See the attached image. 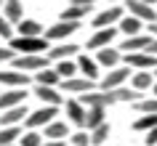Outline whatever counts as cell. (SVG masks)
Here are the masks:
<instances>
[{
  "mask_svg": "<svg viewBox=\"0 0 157 146\" xmlns=\"http://www.w3.org/2000/svg\"><path fill=\"white\" fill-rule=\"evenodd\" d=\"M48 37L45 35H37V37H24V35H16L13 40H8V45L16 53H48Z\"/></svg>",
  "mask_w": 157,
  "mask_h": 146,
  "instance_id": "6da1fadb",
  "label": "cell"
},
{
  "mask_svg": "<svg viewBox=\"0 0 157 146\" xmlns=\"http://www.w3.org/2000/svg\"><path fill=\"white\" fill-rule=\"evenodd\" d=\"M11 66L13 69H21L27 74H35V72H40V69H45V66H51V58L45 53H19L11 61Z\"/></svg>",
  "mask_w": 157,
  "mask_h": 146,
  "instance_id": "7a4b0ae2",
  "label": "cell"
},
{
  "mask_svg": "<svg viewBox=\"0 0 157 146\" xmlns=\"http://www.w3.org/2000/svg\"><path fill=\"white\" fill-rule=\"evenodd\" d=\"M56 117H59V106H48V104H43L40 109H35V112L27 114L24 128H27V130H40V128H45L48 122H53Z\"/></svg>",
  "mask_w": 157,
  "mask_h": 146,
  "instance_id": "3957f363",
  "label": "cell"
},
{
  "mask_svg": "<svg viewBox=\"0 0 157 146\" xmlns=\"http://www.w3.org/2000/svg\"><path fill=\"white\" fill-rule=\"evenodd\" d=\"M131 66H115V69H107V74H101L99 80V88L101 90H115V88H123L125 82L131 80Z\"/></svg>",
  "mask_w": 157,
  "mask_h": 146,
  "instance_id": "277c9868",
  "label": "cell"
},
{
  "mask_svg": "<svg viewBox=\"0 0 157 146\" xmlns=\"http://www.w3.org/2000/svg\"><path fill=\"white\" fill-rule=\"evenodd\" d=\"M61 93H69V96H80V93H88V90H96L99 88V80H91V77H83V74H77V77H67L61 80Z\"/></svg>",
  "mask_w": 157,
  "mask_h": 146,
  "instance_id": "5b68a950",
  "label": "cell"
},
{
  "mask_svg": "<svg viewBox=\"0 0 157 146\" xmlns=\"http://www.w3.org/2000/svg\"><path fill=\"white\" fill-rule=\"evenodd\" d=\"M77 101L83 106H112V104H117L115 101V93L112 90H101V88H96V90H88V93H80V96H75Z\"/></svg>",
  "mask_w": 157,
  "mask_h": 146,
  "instance_id": "8992f818",
  "label": "cell"
},
{
  "mask_svg": "<svg viewBox=\"0 0 157 146\" xmlns=\"http://www.w3.org/2000/svg\"><path fill=\"white\" fill-rule=\"evenodd\" d=\"M77 29H80V21H64V19H59L56 24H51L48 29H45V37H48V40H56V43H67V37H69V35L72 32H77Z\"/></svg>",
  "mask_w": 157,
  "mask_h": 146,
  "instance_id": "52a82bcc",
  "label": "cell"
},
{
  "mask_svg": "<svg viewBox=\"0 0 157 146\" xmlns=\"http://www.w3.org/2000/svg\"><path fill=\"white\" fill-rule=\"evenodd\" d=\"M117 27H101V29H96V32L88 37V43H85V48L88 51H101L107 48V45H112V40L117 37Z\"/></svg>",
  "mask_w": 157,
  "mask_h": 146,
  "instance_id": "ba28073f",
  "label": "cell"
},
{
  "mask_svg": "<svg viewBox=\"0 0 157 146\" xmlns=\"http://www.w3.org/2000/svg\"><path fill=\"white\" fill-rule=\"evenodd\" d=\"M32 82V74L21 72V69H0V85L3 88H27Z\"/></svg>",
  "mask_w": 157,
  "mask_h": 146,
  "instance_id": "9c48e42d",
  "label": "cell"
},
{
  "mask_svg": "<svg viewBox=\"0 0 157 146\" xmlns=\"http://www.w3.org/2000/svg\"><path fill=\"white\" fill-rule=\"evenodd\" d=\"M123 16H125V8H120V6H109L107 11H99V13L93 16V29H101V27H117Z\"/></svg>",
  "mask_w": 157,
  "mask_h": 146,
  "instance_id": "30bf717a",
  "label": "cell"
},
{
  "mask_svg": "<svg viewBox=\"0 0 157 146\" xmlns=\"http://www.w3.org/2000/svg\"><path fill=\"white\" fill-rule=\"evenodd\" d=\"M64 114H67V122H72L75 128H85L88 106H83L77 98H69V101H64Z\"/></svg>",
  "mask_w": 157,
  "mask_h": 146,
  "instance_id": "8fae6325",
  "label": "cell"
},
{
  "mask_svg": "<svg viewBox=\"0 0 157 146\" xmlns=\"http://www.w3.org/2000/svg\"><path fill=\"white\" fill-rule=\"evenodd\" d=\"M152 40H155V35H149V32L131 35V37H125V40L120 43V51H123V53H141V51H147L149 45H152Z\"/></svg>",
  "mask_w": 157,
  "mask_h": 146,
  "instance_id": "7c38bea8",
  "label": "cell"
},
{
  "mask_svg": "<svg viewBox=\"0 0 157 146\" xmlns=\"http://www.w3.org/2000/svg\"><path fill=\"white\" fill-rule=\"evenodd\" d=\"M123 61L125 66H131V69H155L157 66V56L155 53H147V51H141V53H123Z\"/></svg>",
  "mask_w": 157,
  "mask_h": 146,
  "instance_id": "4fadbf2b",
  "label": "cell"
},
{
  "mask_svg": "<svg viewBox=\"0 0 157 146\" xmlns=\"http://www.w3.org/2000/svg\"><path fill=\"white\" fill-rule=\"evenodd\" d=\"M125 11H128V13H133V16H139L141 21H147V24L157 21L155 6H149V3H144V0H128V3H125Z\"/></svg>",
  "mask_w": 157,
  "mask_h": 146,
  "instance_id": "5bb4252c",
  "label": "cell"
},
{
  "mask_svg": "<svg viewBox=\"0 0 157 146\" xmlns=\"http://www.w3.org/2000/svg\"><path fill=\"white\" fill-rule=\"evenodd\" d=\"M27 88H6L0 93V112L3 109H11V106H21L27 104Z\"/></svg>",
  "mask_w": 157,
  "mask_h": 146,
  "instance_id": "9a60e30c",
  "label": "cell"
},
{
  "mask_svg": "<svg viewBox=\"0 0 157 146\" xmlns=\"http://www.w3.org/2000/svg\"><path fill=\"white\" fill-rule=\"evenodd\" d=\"M32 93L48 106H64V96H61L59 88H53V85H35Z\"/></svg>",
  "mask_w": 157,
  "mask_h": 146,
  "instance_id": "2e32d148",
  "label": "cell"
},
{
  "mask_svg": "<svg viewBox=\"0 0 157 146\" xmlns=\"http://www.w3.org/2000/svg\"><path fill=\"white\" fill-rule=\"evenodd\" d=\"M27 104L21 106H11V109H3L0 112V128H8V125H21L27 120Z\"/></svg>",
  "mask_w": 157,
  "mask_h": 146,
  "instance_id": "e0dca14e",
  "label": "cell"
},
{
  "mask_svg": "<svg viewBox=\"0 0 157 146\" xmlns=\"http://www.w3.org/2000/svg\"><path fill=\"white\" fill-rule=\"evenodd\" d=\"M96 61H99V66L115 69V66H120V61H123V51H120V48H112V45H107V48L96 51Z\"/></svg>",
  "mask_w": 157,
  "mask_h": 146,
  "instance_id": "ac0fdd59",
  "label": "cell"
},
{
  "mask_svg": "<svg viewBox=\"0 0 157 146\" xmlns=\"http://www.w3.org/2000/svg\"><path fill=\"white\" fill-rule=\"evenodd\" d=\"M155 74H152V69H139V72L131 74V88L139 90V93H147V90L155 88Z\"/></svg>",
  "mask_w": 157,
  "mask_h": 146,
  "instance_id": "d6986e66",
  "label": "cell"
},
{
  "mask_svg": "<svg viewBox=\"0 0 157 146\" xmlns=\"http://www.w3.org/2000/svg\"><path fill=\"white\" fill-rule=\"evenodd\" d=\"M43 136L48 138V141H67L69 138V125L64 120H53L43 128Z\"/></svg>",
  "mask_w": 157,
  "mask_h": 146,
  "instance_id": "ffe728a7",
  "label": "cell"
},
{
  "mask_svg": "<svg viewBox=\"0 0 157 146\" xmlns=\"http://www.w3.org/2000/svg\"><path fill=\"white\" fill-rule=\"evenodd\" d=\"M77 69H80V74H83V77L101 80V74H99V61H96V58H91L88 53H80V56H77Z\"/></svg>",
  "mask_w": 157,
  "mask_h": 146,
  "instance_id": "44dd1931",
  "label": "cell"
},
{
  "mask_svg": "<svg viewBox=\"0 0 157 146\" xmlns=\"http://www.w3.org/2000/svg\"><path fill=\"white\" fill-rule=\"evenodd\" d=\"M144 24H147V21H141L139 16H133V13H125V16L120 19L117 29H120V32H125V37H131V35H141V32H144Z\"/></svg>",
  "mask_w": 157,
  "mask_h": 146,
  "instance_id": "7402d4cb",
  "label": "cell"
},
{
  "mask_svg": "<svg viewBox=\"0 0 157 146\" xmlns=\"http://www.w3.org/2000/svg\"><path fill=\"white\" fill-rule=\"evenodd\" d=\"M32 80H35V85H53V88H59L61 85V74L56 72V66H45V69L32 74Z\"/></svg>",
  "mask_w": 157,
  "mask_h": 146,
  "instance_id": "603a6c76",
  "label": "cell"
},
{
  "mask_svg": "<svg viewBox=\"0 0 157 146\" xmlns=\"http://www.w3.org/2000/svg\"><path fill=\"white\" fill-rule=\"evenodd\" d=\"M77 51H80V45H75V43H59L53 48H48L45 56H48L51 61H61V58H72Z\"/></svg>",
  "mask_w": 157,
  "mask_h": 146,
  "instance_id": "cb8c5ba5",
  "label": "cell"
},
{
  "mask_svg": "<svg viewBox=\"0 0 157 146\" xmlns=\"http://www.w3.org/2000/svg\"><path fill=\"white\" fill-rule=\"evenodd\" d=\"M3 16L16 27L19 21L24 19V6H21V0H6V6H3Z\"/></svg>",
  "mask_w": 157,
  "mask_h": 146,
  "instance_id": "d4e9b609",
  "label": "cell"
},
{
  "mask_svg": "<svg viewBox=\"0 0 157 146\" xmlns=\"http://www.w3.org/2000/svg\"><path fill=\"white\" fill-rule=\"evenodd\" d=\"M88 11H93V6H80V3H72L69 8L61 11V16H59V19H64V21H83V19L88 16Z\"/></svg>",
  "mask_w": 157,
  "mask_h": 146,
  "instance_id": "484cf974",
  "label": "cell"
},
{
  "mask_svg": "<svg viewBox=\"0 0 157 146\" xmlns=\"http://www.w3.org/2000/svg\"><path fill=\"white\" fill-rule=\"evenodd\" d=\"M45 29H43L40 21H35V19H21L16 24V35H24V37H37V35H43Z\"/></svg>",
  "mask_w": 157,
  "mask_h": 146,
  "instance_id": "4316f807",
  "label": "cell"
},
{
  "mask_svg": "<svg viewBox=\"0 0 157 146\" xmlns=\"http://www.w3.org/2000/svg\"><path fill=\"white\" fill-rule=\"evenodd\" d=\"M101 122H107V106H91L88 109V117H85V130L99 128Z\"/></svg>",
  "mask_w": 157,
  "mask_h": 146,
  "instance_id": "83f0119b",
  "label": "cell"
},
{
  "mask_svg": "<svg viewBox=\"0 0 157 146\" xmlns=\"http://www.w3.org/2000/svg\"><path fill=\"white\" fill-rule=\"evenodd\" d=\"M21 125H8V128H0V146H13L19 144V138H21Z\"/></svg>",
  "mask_w": 157,
  "mask_h": 146,
  "instance_id": "f1b7e54d",
  "label": "cell"
},
{
  "mask_svg": "<svg viewBox=\"0 0 157 146\" xmlns=\"http://www.w3.org/2000/svg\"><path fill=\"white\" fill-rule=\"evenodd\" d=\"M112 93H115V101H117V104H136L139 98H144V93H139V90L128 88V85H123V88H115Z\"/></svg>",
  "mask_w": 157,
  "mask_h": 146,
  "instance_id": "f546056e",
  "label": "cell"
},
{
  "mask_svg": "<svg viewBox=\"0 0 157 146\" xmlns=\"http://www.w3.org/2000/svg\"><path fill=\"white\" fill-rule=\"evenodd\" d=\"M56 72L61 74V80H67V77H77V74H80V69H77V58H61V61H56Z\"/></svg>",
  "mask_w": 157,
  "mask_h": 146,
  "instance_id": "4dcf8cb0",
  "label": "cell"
},
{
  "mask_svg": "<svg viewBox=\"0 0 157 146\" xmlns=\"http://www.w3.org/2000/svg\"><path fill=\"white\" fill-rule=\"evenodd\" d=\"M109 133H112V125H109V122H101L99 128L91 130V144H93V146L107 144V141H109Z\"/></svg>",
  "mask_w": 157,
  "mask_h": 146,
  "instance_id": "1f68e13d",
  "label": "cell"
},
{
  "mask_svg": "<svg viewBox=\"0 0 157 146\" xmlns=\"http://www.w3.org/2000/svg\"><path fill=\"white\" fill-rule=\"evenodd\" d=\"M133 109L139 114H157V96H144L139 98L136 104H133Z\"/></svg>",
  "mask_w": 157,
  "mask_h": 146,
  "instance_id": "d6a6232c",
  "label": "cell"
},
{
  "mask_svg": "<svg viewBox=\"0 0 157 146\" xmlns=\"http://www.w3.org/2000/svg\"><path fill=\"white\" fill-rule=\"evenodd\" d=\"M152 128H157V114H141L139 120L133 122V130L136 133H149Z\"/></svg>",
  "mask_w": 157,
  "mask_h": 146,
  "instance_id": "836d02e7",
  "label": "cell"
},
{
  "mask_svg": "<svg viewBox=\"0 0 157 146\" xmlns=\"http://www.w3.org/2000/svg\"><path fill=\"white\" fill-rule=\"evenodd\" d=\"M43 141H45V136L40 130H24L19 138V146H43Z\"/></svg>",
  "mask_w": 157,
  "mask_h": 146,
  "instance_id": "e575fe53",
  "label": "cell"
},
{
  "mask_svg": "<svg viewBox=\"0 0 157 146\" xmlns=\"http://www.w3.org/2000/svg\"><path fill=\"white\" fill-rule=\"evenodd\" d=\"M67 141H69V146H93L91 144V130H85V128H77Z\"/></svg>",
  "mask_w": 157,
  "mask_h": 146,
  "instance_id": "d590c367",
  "label": "cell"
},
{
  "mask_svg": "<svg viewBox=\"0 0 157 146\" xmlns=\"http://www.w3.org/2000/svg\"><path fill=\"white\" fill-rule=\"evenodd\" d=\"M13 37H16V27L0 13V40H13Z\"/></svg>",
  "mask_w": 157,
  "mask_h": 146,
  "instance_id": "8d00e7d4",
  "label": "cell"
},
{
  "mask_svg": "<svg viewBox=\"0 0 157 146\" xmlns=\"http://www.w3.org/2000/svg\"><path fill=\"white\" fill-rule=\"evenodd\" d=\"M16 56H19V53L11 48V45H0V64H11Z\"/></svg>",
  "mask_w": 157,
  "mask_h": 146,
  "instance_id": "74e56055",
  "label": "cell"
},
{
  "mask_svg": "<svg viewBox=\"0 0 157 146\" xmlns=\"http://www.w3.org/2000/svg\"><path fill=\"white\" fill-rule=\"evenodd\" d=\"M144 136H147V138H144V144H147V146H157V128H152L149 133H144Z\"/></svg>",
  "mask_w": 157,
  "mask_h": 146,
  "instance_id": "f35d334b",
  "label": "cell"
},
{
  "mask_svg": "<svg viewBox=\"0 0 157 146\" xmlns=\"http://www.w3.org/2000/svg\"><path fill=\"white\" fill-rule=\"evenodd\" d=\"M67 144H69V141H48V138L43 141V146H67Z\"/></svg>",
  "mask_w": 157,
  "mask_h": 146,
  "instance_id": "ab89813d",
  "label": "cell"
},
{
  "mask_svg": "<svg viewBox=\"0 0 157 146\" xmlns=\"http://www.w3.org/2000/svg\"><path fill=\"white\" fill-rule=\"evenodd\" d=\"M147 53H155V56H157V37H155V40H152V45H149V48H147Z\"/></svg>",
  "mask_w": 157,
  "mask_h": 146,
  "instance_id": "60d3db41",
  "label": "cell"
},
{
  "mask_svg": "<svg viewBox=\"0 0 157 146\" xmlns=\"http://www.w3.org/2000/svg\"><path fill=\"white\" fill-rule=\"evenodd\" d=\"M147 27H149L147 32H149V35H155V37H157V21H152V24H147Z\"/></svg>",
  "mask_w": 157,
  "mask_h": 146,
  "instance_id": "b9f144b4",
  "label": "cell"
},
{
  "mask_svg": "<svg viewBox=\"0 0 157 146\" xmlns=\"http://www.w3.org/2000/svg\"><path fill=\"white\" fill-rule=\"evenodd\" d=\"M72 3H80V6H93L96 0H72Z\"/></svg>",
  "mask_w": 157,
  "mask_h": 146,
  "instance_id": "7bdbcfd3",
  "label": "cell"
},
{
  "mask_svg": "<svg viewBox=\"0 0 157 146\" xmlns=\"http://www.w3.org/2000/svg\"><path fill=\"white\" fill-rule=\"evenodd\" d=\"M144 3H149V6H157V0H144Z\"/></svg>",
  "mask_w": 157,
  "mask_h": 146,
  "instance_id": "ee69618b",
  "label": "cell"
},
{
  "mask_svg": "<svg viewBox=\"0 0 157 146\" xmlns=\"http://www.w3.org/2000/svg\"><path fill=\"white\" fill-rule=\"evenodd\" d=\"M152 96H157V82H155V88H152Z\"/></svg>",
  "mask_w": 157,
  "mask_h": 146,
  "instance_id": "f6af8a7d",
  "label": "cell"
},
{
  "mask_svg": "<svg viewBox=\"0 0 157 146\" xmlns=\"http://www.w3.org/2000/svg\"><path fill=\"white\" fill-rule=\"evenodd\" d=\"M3 6H6V0H0V13H3Z\"/></svg>",
  "mask_w": 157,
  "mask_h": 146,
  "instance_id": "bcb514c9",
  "label": "cell"
},
{
  "mask_svg": "<svg viewBox=\"0 0 157 146\" xmlns=\"http://www.w3.org/2000/svg\"><path fill=\"white\" fill-rule=\"evenodd\" d=\"M152 74H155V80H157V66H155V69H152Z\"/></svg>",
  "mask_w": 157,
  "mask_h": 146,
  "instance_id": "7dc6e473",
  "label": "cell"
},
{
  "mask_svg": "<svg viewBox=\"0 0 157 146\" xmlns=\"http://www.w3.org/2000/svg\"><path fill=\"white\" fill-rule=\"evenodd\" d=\"M109 3H117V0H109Z\"/></svg>",
  "mask_w": 157,
  "mask_h": 146,
  "instance_id": "c3c4849f",
  "label": "cell"
},
{
  "mask_svg": "<svg viewBox=\"0 0 157 146\" xmlns=\"http://www.w3.org/2000/svg\"><path fill=\"white\" fill-rule=\"evenodd\" d=\"M13 146H19V144H13Z\"/></svg>",
  "mask_w": 157,
  "mask_h": 146,
  "instance_id": "681fc988",
  "label": "cell"
}]
</instances>
